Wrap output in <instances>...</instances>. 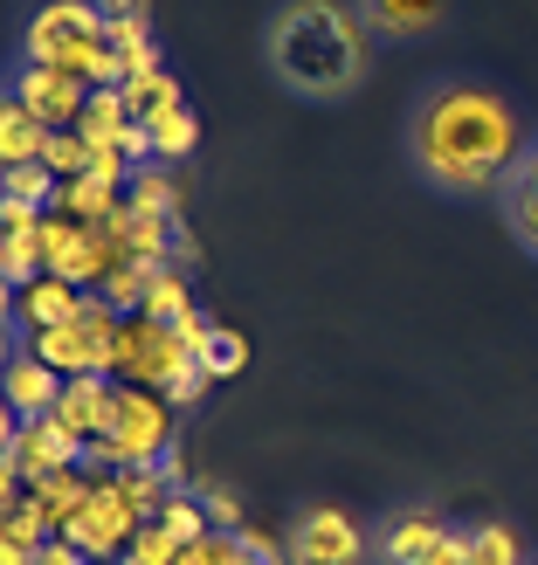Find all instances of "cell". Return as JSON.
Returning a JSON list of instances; mask_svg holds the SVG:
<instances>
[{"label":"cell","instance_id":"1","mask_svg":"<svg viewBox=\"0 0 538 565\" xmlns=\"http://www.w3.org/2000/svg\"><path fill=\"white\" fill-rule=\"evenodd\" d=\"M525 146L518 104L484 76H435L408 110V166L442 201H497Z\"/></svg>","mask_w":538,"mask_h":565},{"label":"cell","instance_id":"2","mask_svg":"<svg viewBox=\"0 0 538 565\" xmlns=\"http://www.w3.org/2000/svg\"><path fill=\"white\" fill-rule=\"evenodd\" d=\"M263 63L304 104H346L373 70V28L352 0H276L263 21Z\"/></svg>","mask_w":538,"mask_h":565},{"label":"cell","instance_id":"3","mask_svg":"<svg viewBox=\"0 0 538 565\" xmlns=\"http://www.w3.org/2000/svg\"><path fill=\"white\" fill-rule=\"evenodd\" d=\"M173 401L166 393H152V386H125L118 380V414H110V435L104 441H91L83 448V469H152L166 448H173L180 435H173Z\"/></svg>","mask_w":538,"mask_h":565},{"label":"cell","instance_id":"4","mask_svg":"<svg viewBox=\"0 0 538 565\" xmlns=\"http://www.w3.org/2000/svg\"><path fill=\"white\" fill-rule=\"evenodd\" d=\"M283 545L291 565H373V524H359L338 503H304Z\"/></svg>","mask_w":538,"mask_h":565},{"label":"cell","instance_id":"5","mask_svg":"<svg viewBox=\"0 0 538 565\" xmlns=\"http://www.w3.org/2000/svg\"><path fill=\"white\" fill-rule=\"evenodd\" d=\"M180 365H193V352L180 345L173 324L138 318V310L118 324V380H125V386H152V393H166Z\"/></svg>","mask_w":538,"mask_h":565},{"label":"cell","instance_id":"6","mask_svg":"<svg viewBox=\"0 0 538 565\" xmlns=\"http://www.w3.org/2000/svg\"><path fill=\"white\" fill-rule=\"evenodd\" d=\"M131 531H138V518H131V503L118 497V483L110 476H97L91 483V503L55 531V539H70L83 558H125V545H131Z\"/></svg>","mask_w":538,"mask_h":565},{"label":"cell","instance_id":"7","mask_svg":"<svg viewBox=\"0 0 538 565\" xmlns=\"http://www.w3.org/2000/svg\"><path fill=\"white\" fill-rule=\"evenodd\" d=\"M8 90L35 110L49 131H76L83 125V104H91V83L70 76V70H49V63H14L8 70Z\"/></svg>","mask_w":538,"mask_h":565},{"label":"cell","instance_id":"8","mask_svg":"<svg viewBox=\"0 0 538 565\" xmlns=\"http://www.w3.org/2000/svg\"><path fill=\"white\" fill-rule=\"evenodd\" d=\"M449 531L456 524H449L435 503H408V511H393V518L373 524V565H421Z\"/></svg>","mask_w":538,"mask_h":565},{"label":"cell","instance_id":"9","mask_svg":"<svg viewBox=\"0 0 538 565\" xmlns=\"http://www.w3.org/2000/svg\"><path fill=\"white\" fill-rule=\"evenodd\" d=\"M8 462L21 469V483H42V476H55V469H83V441L55 414H35V420H21Z\"/></svg>","mask_w":538,"mask_h":565},{"label":"cell","instance_id":"10","mask_svg":"<svg viewBox=\"0 0 538 565\" xmlns=\"http://www.w3.org/2000/svg\"><path fill=\"white\" fill-rule=\"evenodd\" d=\"M110 414H118V380H104V373L70 380V386H63V401H55V420H63V428H70L83 448L110 435Z\"/></svg>","mask_w":538,"mask_h":565},{"label":"cell","instance_id":"11","mask_svg":"<svg viewBox=\"0 0 538 565\" xmlns=\"http://www.w3.org/2000/svg\"><path fill=\"white\" fill-rule=\"evenodd\" d=\"M83 303H91V290H76V282H63V276H35L28 290H14V331L35 338L49 324H76Z\"/></svg>","mask_w":538,"mask_h":565},{"label":"cell","instance_id":"12","mask_svg":"<svg viewBox=\"0 0 538 565\" xmlns=\"http://www.w3.org/2000/svg\"><path fill=\"white\" fill-rule=\"evenodd\" d=\"M63 373H55V365H42L35 352L21 345V359L8 365V373H0V393H8V407L21 414V420H35V414H55V401H63Z\"/></svg>","mask_w":538,"mask_h":565},{"label":"cell","instance_id":"13","mask_svg":"<svg viewBox=\"0 0 538 565\" xmlns=\"http://www.w3.org/2000/svg\"><path fill=\"white\" fill-rule=\"evenodd\" d=\"M352 8L373 28V42H421L449 14V0H352Z\"/></svg>","mask_w":538,"mask_h":565},{"label":"cell","instance_id":"14","mask_svg":"<svg viewBox=\"0 0 538 565\" xmlns=\"http://www.w3.org/2000/svg\"><path fill=\"white\" fill-rule=\"evenodd\" d=\"M42 146H49V125H42L14 90H0V173H14V166H35Z\"/></svg>","mask_w":538,"mask_h":565},{"label":"cell","instance_id":"15","mask_svg":"<svg viewBox=\"0 0 538 565\" xmlns=\"http://www.w3.org/2000/svg\"><path fill=\"white\" fill-rule=\"evenodd\" d=\"M91 483L97 476H83V469H55V476H42V483H28V503H35V518L49 531H63L83 503H91Z\"/></svg>","mask_w":538,"mask_h":565},{"label":"cell","instance_id":"16","mask_svg":"<svg viewBox=\"0 0 538 565\" xmlns=\"http://www.w3.org/2000/svg\"><path fill=\"white\" fill-rule=\"evenodd\" d=\"M118 97H125V110H131V125H159V118H173V110H187V90H180L173 70L138 76V83H125Z\"/></svg>","mask_w":538,"mask_h":565},{"label":"cell","instance_id":"17","mask_svg":"<svg viewBox=\"0 0 538 565\" xmlns=\"http://www.w3.org/2000/svg\"><path fill=\"white\" fill-rule=\"evenodd\" d=\"M118 207H125L118 186H104V180H63V186H55V207H49V214H70V221H83V228H104Z\"/></svg>","mask_w":538,"mask_h":565},{"label":"cell","instance_id":"18","mask_svg":"<svg viewBox=\"0 0 538 565\" xmlns=\"http://www.w3.org/2000/svg\"><path fill=\"white\" fill-rule=\"evenodd\" d=\"M91 146H125L131 138V110L118 90H91V104H83V125H76Z\"/></svg>","mask_w":538,"mask_h":565},{"label":"cell","instance_id":"19","mask_svg":"<svg viewBox=\"0 0 538 565\" xmlns=\"http://www.w3.org/2000/svg\"><path fill=\"white\" fill-rule=\"evenodd\" d=\"M180 310H193V282L180 263H166L152 282H146V303H138V318H159V324H173Z\"/></svg>","mask_w":538,"mask_h":565},{"label":"cell","instance_id":"20","mask_svg":"<svg viewBox=\"0 0 538 565\" xmlns=\"http://www.w3.org/2000/svg\"><path fill=\"white\" fill-rule=\"evenodd\" d=\"M110 483H118V497L131 503V518H138V524H159L166 497H173V483H166L159 469H118V476H110Z\"/></svg>","mask_w":538,"mask_h":565},{"label":"cell","instance_id":"21","mask_svg":"<svg viewBox=\"0 0 538 565\" xmlns=\"http://www.w3.org/2000/svg\"><path fill=\"white\" fill-rule=\"evenodd\" d=\"M125 201H131L138 214H173V221H180V180L166 173V166H138L131 186H125Z\"/></svg>","mask_w":538,"mask_h":565},{"label":"cell","instance_id":"22","mask_svg":"<svg viewBox=\"0 0 538 565\" xmlns=\"http://www.w3.org/2000/svg\"><path fill=\"white\" fill-rule=\"evenodd\" d=\"M193 365H201L208 380H235L242 365H249V338H242V331H229V324H214V331H208V345L193 352Z\"/></svg>","mask_w":538,"mask_h":565},{"label":"cell","instance_id":"23","mask_svg":"<svg viewBox=\"0 0 538 565\" xmlns=\"http://www.w3.org/2000/svg\"><path fill=\"white\" fill-rule=\"evenodd\" d=\"M146 131H152V159L159 166H180V159H193V146H201V118H193V110H173V118H159Z\"/></svg>","mask_w":538,"mask_h":565},{"label":"cell","instance_id":"24","mask_svg":"<svg viewBox=\"0 0 538 565\" xmlns=\"http://www.w3.org/2000/svg\"><path fill=\"white\" fill-rule=\"evenodd\" d=\"M470 565H531V558H525V539H518V531L490 518V524L470 531Z\"/></svg>","mask_w":538,"mask_h":565},{"label":"cell","instance_id":"25","mask_svg":"<svg viewBox=\"0 0 538 565\" xmlns=\"http://www.w3.org/2000/svg\"><path fill=\"white\" fill-rule=\"evenodd\" d=\"M42 166L55 173V186H63V180H83V173H91V138H83V131H49Z\"/></svg>","mask_w":538,"mask_h":565},{"label":"cell","instance_id":"26","mask_svg":"<svg viewBox=\"0 0 538 565\" xmlns=\"http://www.w3.org/2000/svg\"><path fill=\"white\" fill-rule=\"evenodd\" d=\"M159 524L173 531L180 545H201L208 531H214V524H208V503L193 497V490H173V497H166V511H159Z\"/></svg>","mask_w":538,"mask_h":565},{"label":"cell","instance_id":"27","mask_svg":"<svg viewBox=\"0 0 538 565\" xmlns=\"http://www.w3.org/2000/svg\"><path fill=\"white\" fill-rule=\"evenodd\" d=\"M0 276H8L14 290H28L35 276H49L42 269V235H0Z\"/></svg>","mask_w":538,"mask_h":565},{"label":"cell","instance_id":"28","mask_svg":"<svg viewBox=\"0 0 538 565\" xmlns=\"http://www.w3.org/2000/svg\"><path fill=\"white\" fill-rule=\"evenodd\" d=\"M0 201H28V207H55V173L35 159V166H14L0 173Z\"/></svg>","mask_w":538,"mask_h":565},{"label":"cell","instance_id":"29","mask_svg":"<svg viewBox=\"0 0 538 565\" xmlns=\"http://www.w3.org/2000/svg\"><path fill=\"white\" fill-rule=\"evenodd\" d=\"M173 565H249V545H242V531H208L201 545H180Z\"/></svg>","mask_w":538,"mask_h":565},{"label":"cell","instance_id":"30","mask_svg":"<svg viewBox=\"0 0 538 565\" xmlns=\"http://www.w3.org/2000/svg\"><path fill=\"white\" fill-rule=\"evenodd\" d=\"M173 558H180V539L166 524H138L125 545V565H173Z\"/></svg>","mask_w":538,"mask_h":565},{"label":"cell","instance_id":"31","mask_svg":"<svg viewBox=\"0 0 538 565\" xmlns=\"http://www.w3.org/2000/svg\"><path fill=\"white\" fill-rule=\"evenodd\" d=\"M497 201H504V221H511V235L538 256V201H525V193H497Z\"/></svg>","mask_w":538,"mask_h":565},{"label":"cell","instance_id":"32","mask_svg":"<svg viewBox=\"0 0 538 565\" xmlns=\"http://www.w3.org/2000/svg\"><path fill=\"white\" fill-rule=\"evenodd\" d=\"M193 497L208 503V524H214V531H242V503H235V490H221V483H201Z\"/></svg>","mask_w":538,"mask_h":565},{"label":"cell","instance_id":"33","mask_svg":"<svg viewBox=\"0 0 538 565\" xmlns=\"http://www.w3.org/2000/svg\"><path fill=\"white\" fill-rule=\"evenodd\" d=\"M214 380L201 373V365H180L173 373V386H166V401H173V414H187V407H201V393H208Z\"/></svg>","mask_w":538,"mask_h":565},{"label":"cell","instance_id":"34","mask_svg":"<svg viewBox=\"0 0 538 565\" xmlns=\"http://www.w3.org/2000/svg\"><path fill=\"white\" fill-rule=\"evenodd\" d=\"M49 207H28V201H0V235H42Z\"/></svg>","mask_w":538,"mask_h":565},{"label":"cell","instance_id":"35","mask_svg":"<svg viewBox=\"0 0 538 565\" xmlns=\"http://www.w3.org/2000/svg\"><path fill=\"white\" fill-rule=\"evenodd\" d=\"M173 331H180V345H187V352H201V345H208V331H214V318H208L201 303H193V310H180V318H173Z\"/></svg>","mask_w":538,"mask_h":565},{"label":"cell","instance_id":"36","mask_svg":"<svg viewBox=\"0 0 538 565\" xmlns=\"http://www.w3.org/2000/svg\"><path fill=\"white\" fill-rule=\"evenodd\" d=\"M421 565H470V531H449V539L421 558Z\"/></svg>","mask_w":538,"mask_h":565},{"label":"cell","instance_id":"37","mask_svg":"<svg viewBox=\"0 0 538 565\" xmlns=\"http://www.w3.org/2000/svg\"><path fill=\"white\" fill-rule=\"evenodd\" d=\"M21 497H28V483H21V469H14L8 456H0V518H8V511H14Z\"/></svg>","mask_w":538,"mask_h":565},{"label":"cell","instance_id":"38","mask_svg":"<svg viewBox=\"0 0 538 565\" xmlns=\"http://www.w3.org/2000/svg\"><path fill=\"white\" fill-rule=\"evenodd\" d=\"M152 469H159V476H166V483H173V490H193V483H187V448H180V441L166 448V456H159Z\"/></svg>","mask_w":538,"mask_h":565},{"label":"cell","instance_id":"39","mask_svg":"<svg viewBox=\"0 0 538 565\" xmlns=\"http://www.w3.org/2000/svg\"><path fill=\"white\" fill-rule=\"evenodd\" d=\"M35 565H91V558H83V552H76L70 539H49V545L35 552Z\"/></svg>","mask_w":538,"mask_h":565},{"label":"cell","instance_id":"40","mask_svg":"<svg viewBox=\"0 0 538 565\" xmlns=\"http://www.w3.org/2000/svg\"><path fill=\"white\" fill-rule=\"evenodd\" d=\"M104 21H146V0H97Z\"/></svg>","mask_w":538,"mask_h":565},{"label":"cell","instance_id":"41","mask_svg":"<svg viewBox=\"0 0 538 565\" xmlns=\"http://www.w3.org/2000/svg\"><path fill=\"white\" fill-rule=\"evenodd\" d=\"M14 435H21V414L8 407V393H0V456H8V448H14Z\"/></svg>","mask_w":538,"mask_h":565},{"label":"cell","instance_id":"42","mask_svg":"<svg viewBox=\"0 0 538 565\" xmlns=\"http://www.w3.org/2000/svg\"><path fill=\"white\" fill-rule=\"evenodd\" d=\"M0 565H35V552H28V545H14L8 531H0Z\"/></svg>","mask_w":538,"mask_h":565},{"label":"cell","instance_id":"43","mask_svg":"<svg viewBox=\"0 0 538 565\" xmlns=\"http://www.w3.org/2000/svg\"><path fill=\"white\" fill-rule=\"evenodd\" d=\"M8 324H14V282L0 276V331H8Z\"/></svg>","mask_w":538,"mask_h":565},{"label":"cell","instance_id":"44","mask_svg":"<svg viewBox=\"0 0 538 565\" xmlns=\"http://www.w3.org/2000/svg\"><path fill=\"white\" fill-rule=\"evenodd\" d=\"M91 565H125V558H91Z\"/></svg>","mask_w":538,"mask_h":565},{"label":"cell","instance_id":"45","mask_svg":"<svg viewBox=\"0 0 538 565\" xmlns=\"http://www.w3.org/2000/svg\"><path fill=\"white\" fill-rule=\"evenodd\" d=\"M531 565H538V558H531Z\"/></svg>","mask_w":538,"mask_h":565}]
</instances>
